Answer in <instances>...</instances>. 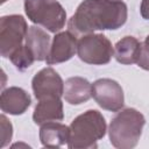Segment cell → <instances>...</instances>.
Returning <instances> with one entry per match:
<instances>
[{
    "label": "cell",
    "mask_w": 149,
    "mask_h": 149,
    "mask_svg": "<svg viewBox=\"0 0 149 149\" xmlns=\"http://www.w3.org/2000/svg\"><path fill=\"white\" fill-rule=\"evenodd\" d=\"M127 21V6L118 0H84L68 22L76 37L92 34L94 30L118 29Z\"/></svg>",
    "instance_id": "1"
},
{
    "label": "cell",
    "mask_w": 149,
    "mask_h": 149,
    "mask_svg": "<svg viewBox=\"0 0 149 149\" xmlns=\"http://www.w3.org/2000/svg\"><path fill=\"white\" fill-rule=\"evenodd\" d=\"M106 130L107 126L102 114L95 109H88L71 122L68 147L71 149L97 148V142L105 136Z\"/></svg>",
    "instance_id": "2"
},
{
    "label": "cell",
    "mask_w": 149,
    "mask_h": 149,
    "mask_svg": "<svg viewBox=\"0 0 149 149\" xmlns=\"http://www.w3.org/2000/svg\"><path fill=\"white\" fill-rule=\"evenodd\" d=\"M146 119L135 108H125L111 121L108 128L109 141L118 149L134 148L141 137Z\"/></svg>",
    "instance_id": "3"
},
{
    "label": "cell",
    "mask_w": 149,
    "mask_h": 149,
    "mask_svg": "<svg viewBox=\"0 0 149 149\" xmlns=\"http://www.w3.org/2000/svg\"><path fill=\"white\" fill-rule=\"evenodd\" d=\"M24 12L31 22L51 33L59 31L65 24L66 13L57 0H24Z\"/></svg>",
    "instance_id": "4"
},
{
    "label": "cell",
    "mask_w": 149,
    "mask_h": 149,
    "mask_svg": "<svg viewBox=\"0 0 149 149\" xmlns=\"http://www.w3.org/2000/svg\"><path fill=\"white\" fill-rule=\"evenodd\" d=\"M78 57L87 64L102 65L109 63L114 49L109 40L102 34H87L77 43Z\"/></svg>",
    "instance_id": "5"
},
{
    "label": "cell",
    "mask_w": 149,
    "mask_h": 149,
    "mask_svg": "<svg viewBox=\"0 0 149 149\" xmlns=\"http://www.w3.org/2000/svg\"><path fill=\"white\" fill-rule=\"evenodd\" d=\"M28 26L21 15H6L0 20V52L9 58L13 51L22 45L28 31Z\"/></svg>",
    "instance_id": "6"
},
{
    "label": "cell",
    "mask_w": 149,
    "mask_h": 149,
    "mask_svg": "<svg viewBox=\"0 0 149 149\" xmlns=\"http://www.w3.org/2000/svg\"><path fill=\"white\" fill-rule=\"evenodd\" d=\"M92 97L101 108L111 112H119L125 104L122 87L109 78H101L92 84Z\"/></svg>",
    "instance_id": "7"
},
{
    "label": "cell",
    "mask_w": 149,
    "mask_h": 149,
    "mask_svg": "<svg viewBox=\"0 0 149 149\" xmlns=\"http://www.w3.org/2000/svg\"><path fill=\"white\" fill-rule=\"evenodd\" d=\"M31 87L36 99L61 98L64 93V83L61 76L51 68H44L38 71L31 81Z\"/></svg>",
    "instance_id": "8"
},
{
    "label": "cell",
    "mask_w": 149,
    "mask_h": 149,
    "mask_svg": "<svg viewBox=\"0 0 149 149\" xmlns=\"http://www.w3.org/2000/svg\"><path fill=\"white\" fill-rule=\"evenodd\" d=\"M77 43L78 42L76 40V36L69 30L56 34L52 40L48 57L45 59L47 64H58L72 58V56L77 51Z\"/></svg>",
    "instance_id": "9"
},
{
    "label": "cell",
    "mask_w": 149,
    "mask_h": 149,
    "mask_svg": "<svg viewBox=\"0 0 149 149\" xmlns=\"http://www.w3.org/2000/svg\"><path fill=\"white\" fill-rule=\"evenodd\" d=\"M31 99L29 94L16 86L6 88L2 91L0 95V107L3 113H8L12 115L23 114L27 108L30 106Z\"/></svg>",
    "instance_id": "10"
},
{
    "label": "cell",
    "mask_w": 149,
    "mask_h": 149,
    "mask_svg": "<svg viewBox=\"0 0 149 149\" xmlns=\"http://www.w3.org/2000/svg\"><path fill=\"white\" fill-rule=\"evenodd\" d=\"M40 140L43 147L47 148H59L69 144L70 140V127L50 121L41 125Z\"/></svg>",
    "instance_id": "11"
},
{
    "label": "cell",
    "mask_w": 149,
    "mask_h": 149,
    "mask_svg": "<svg viewBox=\"0 0 149 149\" xmlns=\"http://www.w3.org/2000/svg\"><path fill=\"white\" fill-rule=\"evenodd\" d=\"M40 102L36 105L33 120L36 125H43L50 121H61L64 118L63 113V104L61 98L51 97L38 100Z\"/></svg>",
    "instance_id": "12"
},
{
    "label": "cell",
    "mask_w": 149,
    "mask_h": 149,
    "mask_svg": "<svg viewBox=\"0 0 149 149\" xmlns=\"http://www.w3.org/2000/svg\"><path fill=\"white\" fill-rule=\"evenodd\" d=\"M24 44L31 51L35 61H45L50 51V36L43 29L31 26L28 28Z\"/></svg>",
    "instance_id": "13"
},
{
    "label": "cell",
    "mask_w": 149,
    "mask_h": 149,
    "mask_svg": "<svg viewBox=\"0 0 149 149\" xmlns=\"http://www.w3.org/2000/svg\"><path fill=\"white\" fill-rule=\"evenodd\" d=\"M65 100L71 105H80L92 97V85L83 77H71L64 83Z\"/></svg>",
    "instance_id": "14"
},
{
    "label": "cell",
    "mask_w": 149,
    "mask_h": 149,
    "mask_svg": "<svg viewBox=\"0 0 149 149\" xmlns=\"http://www.w3.org/2000/svg\"><path fill=\"white\" fill-rule=\"evenodd\" d=\"M141 43L133 36H126L116 42L114 47L115 59L125 65L137 63Z\"/></svg>",
    "instance_id": "15"
},
{
    "label": "cell",
    "mask_w": 149,
    "mask_h": 149,
    "mask_svg": "<svg viewBox=\"0 0 149 149\" xmlns=\"http://www.w3.org/2000/svg\"><path fill=\"white\" fill-rule=\"evenodd\" d=\"M9 59L19 70H26L35 61L31 51L28 49L26 44H22L15 51H13L12 55L9 56Z\"/></svg>",
    "instance_id": "16"
},
{
    "label": "cell",
    "mask_w": 149,
    "mask_h": 149,
    "mask_svg": "<svg viewBox=\"0 0 149 149\" xmlns=\"http://www.w3.org/2000/svg\"><path fill=\"white\" fill-rule=\"evenodd\" d=\"M0 121H1V148H3L12 140L13 127H12V123L7 120V118L3 114L0 116Z\"/></svg>",
    "instance_id": "17"
},
{
    "label": "cell",
    "mask_w": 149,
    "mask_h": 149,
    "mask_svg": "<svg viewBox=\"0 0 149 149\" xmlns=\"http://www.w3.org/2000/svg\"><path fill=\"white\" fill-rule=\"evenodd\" d=\"M137 65L140 68H142L143 70L149 71V35L141 43V49H140V56H139V59H137Z\"/></svg>",
    "instance_id": "18"
},
{
    "label": "cell",
    "mask_w": 149,
    "mask_h": 149,
    "mask_svg": "<svg viewBox=\"0 0 149 149\" xmlns=\"http://www.w3.org/2000/svg\"><path fill=\"white\" fill-rule=\"evenodd\" d=\"M140 12H141V15L143 19L149 20V0H142Z\"/></svg>",
    "instance_id": "19"
},
{
    "label": "cell",
    "mask_w": 149,
    "mask_h": 149,
    "mask_svg": "<svg viewBox=\"0 0 149 149\" xmlns=\"http://www.w3.org/2000/svg\"><path fill=\"white\" fill-rule=\"evenodd\" d=\"M7 0H1V3H3V2H6Z\"/></svg>",
    "instance_id": "20"
},
{
    "label": "cell",
    "mask_w": 149,
    "mask_h": 149,
    "mask_svg": "<svg viewBox=\"0 0 149 149\" xmlns=\"http://www.w3.org/2000/svg\"><path fill=\"white\" fill-rule=\"evenodd\" d=\"M118 1H121V0H118Z\"/></svg>",
    "instance_id": "21"
}]
</instances>
